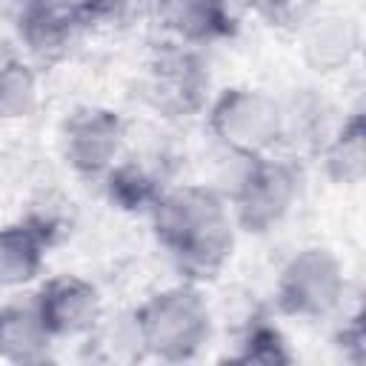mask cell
Listing matches in <instances>:
<instances>
[{"label":"cell","mask_w":366,"mask_h":366,"mask_svg":"<svg viewBox=\"0 0 366 366\" xmlns=\"http://www.w3.org/2000/svg\"><path fill=\"white\" fill-rule=\"evenodd\" d=\"M323 166L335 183H357L366 172V120L363 112H355L326 143Z\"/></svg>","instance_id":"14"},{"label":"cell","mask_w":366,"mask_h":366,"mask_svg":"<svg viewBox=\"0 0 366 366\" xmlns=\"http://www.w3.org/2000/svg\"><path fill=\"white\" fill-rule=\"evenodd\" d=\"M212 137L243 160L266 157L283 143V103L263 89L232 86L206 106Z\"/></svg>","instance_id":"3"},{"label":"cell","mask_w":366,"mask_h":366,"mask_svg":"<svg viewBox=\"0 0 366 366\" xmlns=\"http://www.w3.org/2000/svg\"><path fill=\"white\" fill-rule=\"evenodd\" d=\"M34 309L54 337H77L100 323L103 300L92 280L80 274H54L34 295Z\"/></svg>","instance_id":"9"},{"label":"cell","mask_w":366,"mask_h":366,"mask_svg":"<svg viewBox=\"0 0 366 366\" xmlns=\"http://www.w3.org/2000/svg\"><path fill=\"white\" fill-rule=\"evenodd\" d=\"M137 346L160 363L177 366L200 355L212 335V309L197 286L177 283L146 297L132 320Z\"/></svg>","instance_id":"2"},{"label":"cell","mask_w":366,"mask_h":366,"mask_svg":"<svg viewBox=\"0 0 366 366\" xmlns=\"http://www.w3.org/2000/svg\"><path fill=\"white\" fill-rule=\"evenodd\" d=\"M106 14H112V6L103 3H26L17 11V34L29 54L54 63Z\"/></svg>","instance_id":"8"},{"label":"cell","mask_w":366,"mask_h":366,"mask_svg":"<svg viewBox=\"0 0 366 366\" xmlns=\"http://www.w3.org/2000/svg\"><path fill=\"white\" fill-rule=\"evenodd\" d=\"M352 51V40L346 37L343 20H323L306 40V54L317 66V71H329L332 66L343 63Z\"/></svg>","instance_id":"17"},{"label":"cell","mask_w":366,"mask_h":366,"mask_svg":"<svg viewBox=\"0 0 366 366\" xmlns=\"http://www.w3.org/2000/svg\"><path fill=\"white\" fill-rule=\"evenodd\" d=\"M123 137V117L106 106H77L60 123L63 160L83 177L106 174L120 154Z\"/></svg>","instance_id":"7"},{"label":"cell","mask_w":366,"mask_h":366,"mask_svg":"<svg viewBox=\"0 0 366 366\" xmlns=\"http://www.w3.org/2000/svg\"><path fill=\"white\" fill-rule=\"evenodd\" d=\"M51 229L43 220L26 217L0 226V289L31 283L46 263Z\"/></svg>","instance_id":"10"},{"label":"cell","mask_w":366,"mask_h":366,"mask_svg":"<svg viewBox=\"0 0 366 366\" xmlns=\"http://www.w3.org/2000/svg\"><path fill=\"white\" fill-rule=\"evenodd\" d=\"M20 366H57L49 355H43V357H34V360H29V363H20Z\"/></svg>","instance_id":"18"},{"label":"cell","mask_w":366,"mask_h":366,"mask_svg":"<svg viewBox=\"0 0 366 366\" xmlns=\"http://www.w3.org/2000/svg\"><path fill=\"white\" fill-rule=\"evenodd\" d=\"M160 17L172 34L169 40L192 49L232 37L237 29V20L220 3H166L160 6Z\"/></svg>","instance_id":"11"},{"label":"cell","mask_w":366,"mask_h":366,"mask_svg":"<svg viewBox=\"0 0 366 366\" xmlns=\"http://www.w3.org/2000/svg\"><path fill=\"white\" fill-rule=\"evenodd\" d=\"M217 366H292V352L283 335L272 326H254L240 349Z\"/></svg>","instance_id":"16"},{"label":"cell","mask_w":366,"mask_h":366,"mask_svg":"<svg viewBox=\"0 0 366 366\" xmlns=\"http://www.w3.org/2000/svg\"><path fill=\"white\" fill-rule=\"evenodd\" d=\"M212 74L200 49L177 40L154 46L146 66V97L166 117H192L209 106Z\"/></svg>","instance_id":"5"},{"label":"cell","mask_w":366,"mask_h":366,"mask_svg":"<svg viewBox=\"0 0 366 366\" xmlns=\"http://www.w3.org/2000/svg\"><path fill=\"white\" fill-rule=\"evenodd\" d=\"M103 177H106L109 200L123 212H146L149 214L154 209V203L163 197V192L169 189V186H163V180L154 172H149L137 160L114 163Z\"/></svg>","instance_id":"13"},{"label":"cell","mask_w":366,"mask_h":366,"mask_svg":"<svg viewBox=\"0 0 366 366\" xmlns=\"http://www.w3.org/2000/svg\"><path fill=\"white\" fill-rule=\"evenodd\" d=\"M51 335L43 326L34 303L0 306V360L9 366L29 363L49 355Z\"/></svg>","instance_id":"12"},{"label":"cell","mask_w":366,"mask_h":366,"mask_svg":"<svg viewBox=\"0 0 366 366\" xmlns=\"http://www.w3.org/2000/svg\"><path fill=\"white\" fill-rule=\"evenodd\" d=\"M346 289L343 266L326 246H306L295 252L277 274L274 303L283 315L297 320H320L340 306Z\"/></svg>","instance_id":"4"},{"label":"cell","mask_w":366,"mask_h":366,"mask_svg":"<svg viewBox=\"0 0 366 366\" xmlns=\"http://www.w3.org/2000/svg\"><path fill=\"white\" fill-rule=\"evenodd\" d=\"M300 169L289 157H254L246 160V169L237 180L232 209L234 226L252 234H263L274 229L300 197Z\"/></svg>","instance_id":"6"},{"label":"cell","mask_w":366,"mask_h":366,"mask_svg":"<svg viewBox=\"0 0 366 366\" xmlns=\"http://www.w3.org/2000/svg\"><path fill=\"white\" fill-rule=\"evenodd\" d=\"M37 103V74L34 69L11 54L0 51V120H17L31 114Z\"/></svg>","instance_id":"15"},{"label":"cell","mask_w":366,"mask_h":366,"mask_svg":"<svg viewBox=\"0 0 366 366\" xmlns=\"http://www.w3.org/2000/svg\"><path fill=\"white\" fill-rule=\"evenodd\" d=\"M157 243L169 252L183 283L214 280L234 249V220L223 197L197 183L172 186L149 212Z\"/></svg>","instance_id":"1"}]
</instances>
